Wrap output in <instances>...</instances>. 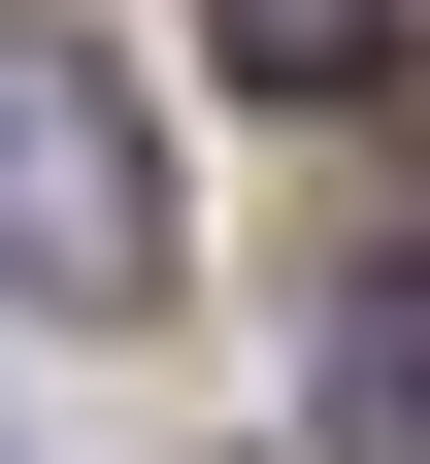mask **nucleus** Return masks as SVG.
<instances>
[{
    "label": "nucleus",
    "mask_w": 430,
    "mask_h": 464,
    "mask_svg": "<svg viewBox=\"0 0 430 464\" xmlns=\"http://www.w3.org/2000/svg\"><path fill=\"white\" fill-rule=\"evenodd\" d=\"M133 266H166V133L100 100V34L0 0V299H133Z\"/></svg>",
    "instance_id": "1"
},
{
    "label": "nucleus",
    "mask_w": 430,
    "mask_h": 464,
    "mask_svg": "<svg viewBox=\"0 0 430 464\" xmlns=\"http://www.w3.org/2000/svg\"><path fill=\"white\" fill-rule=\"evenodd\" d=\"M232 100H397V0H199Z\"/></svg>",
    "instance_id": "2"
},
{
    "label": "nucleus",
    "mask_w": 430,
    "mask_h": 464,
    "mask_svg": "<svg viewBox=\"0 0 430 464\" xmlns=\"http://www.w3.org/2000/svg\"><path fill=\"white\" fill-rule=\"evenodd\" d=\"M364 166H397V232H430V67H397V100H364Z\"/></svg>",
    "instance_id": "3"
}]
</instances>
